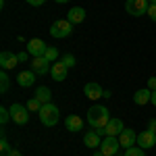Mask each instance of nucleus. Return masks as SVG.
<instances>
[{
    "label": "nucleus",
    "instance_id": "8",
    "mask_svg": "<svg viewBox=\"0 0 156 156\" xmlns=\"http://www.w3.org/2000/svg\"><path fill=\"white\" fill-rule=\"evenodd\" d=\"M19 62H21V60H19V54L9 52V50H2V52H0V67H2V71L15 69Z\"/></svg>",
    "mask_w": 156,
    "mask_h": 156
},
{
    "label": "nucleus",
    "instance_id": "11",
    "mask_svg": "<svg viewBox=\"0 0 156 156\" xmlns=\"http://www.w3.org/2000/svg\"><path fill=\"white\" fill-rule=\"evenodd\" d=\"M46 48H48V46H46L42 40H37V37H34V40L27 42V52H29L34 58H36V56H44V54H46Z\"/></svg>",
    "mask_w": 156,
    "mask_h": 156
},
{
    "label": "nucleus",
    "instance_id": "1",
    "mask_svg": "<svg viewBox=\"0 0 156 156\" xmlns=\"http://www.w3.org/2000/svg\"><path fill=\"white\" fill-rule=\"evenodd\" d=\"M108 121H110V112H108L106 106H100V104H96V106L87 108V123L92 125V129H96V131L104 129Z\"/></svg>",
    "mask_w": 156,
    "mask_h": 156
},
{
    "label": "nucleus",
    "instance_id": "33",
    "mask_svg": "<svg viewBox=\"0 0 156 156\" xmlns=\"http://www.w3.org/2000/svg\"><path fill=\"white\" fill-rule=\"evenodd\" d=\"M11 156H23V154H21L19 150H12V152H11Z\"/></svg>",
    "mask_w": 156,
    "mask_h": 156
},
{
    "label": "nucleus",
    "instance_id": "25",
    "mask_svg": "<svg viewBox=\"0 0 156 156\" xmlns=\"http://www.w3.org/2000/svg\"><path fill=\"white\" fill-rule=\"evenodd\" d=\"M9 121H11V110L2 106V108H0V123H2V125H6Z\"/></svg>",
    "mask_w": 156,
    "mask_h": 156
},
{
    "label": "nucleus",
    "instance_id": "26",
    "mask_svg": "<svg viewBox=\"0 0 156 156\" xmlns=\"http://www.w3.org/2000/svg\"><path fill=\"white\" fill-rule=\"evenodd\" d=\"M42 106H44V104H42V102H40L36 96H34L31 100H29V102H27V108H29V110H37V112H40V108H42Z\"/></svg>",
    "mask_w": 156,
    "mask_h": 156
},
{
    "label": "nucleus",
    "instance_id": "15",
    "mask_svg": "<svg viewBox=\"0 0 156 156\" xmlns=\"http://www.w3.org/2000/svg\"><path fill=\"white\" fill-rule=\"evenodd\" d=\"M102 135H98L96 129H92V131H85L83 133V144L87 146V148H100V144H102V140H100Z\"/></svg>",
    "mask_w": 156,
    "mask_h": 156
},
{
    "label": "nucleus",
    "instance_id": "21",
    "mask_svg": "<svg viewBox=\"0 0 156 156\" xmlns=\"http://www.w3.org/2000/svg\"><path fill=\"white\" fill-rule=\"evenodd\" d=\"M9 83H11L9 75H6V71H2V73H0V92H2V94L9 92Z\"/></svg>",
    "mask_w": 156,
    "mask_h": 156
},
{
    "label": "nucleus",
    "instance_id": "13",
    "mask_svg": "<svg viewBox=\"0 0 156 156\" xmlns=\"http://www.w3.org/2000/svg\"><path fill=\"white\" fill-rule=\"evenodd\" d=\"M67 67H65V62L62 60H56V62H52V69H50V75H52V79L54 81H65L67 79Z\"/></svg>",
    "mask_w": 156,
    "mask_h": 156
},
{
    "label": "nucleus",
    "instance_id": "31",
    "mask_svg": "<svg viewBox=\"0 0 156 156\" xmlns=\"http://www.w3.org/2000/svg\"><path fill=\"white\" fill-rule=\"evenodd\" d=\"M27 54H29V52H21V54H19V60H21V62L27 60Z\"/></svg>",
    "mask_w": 156,
    "mask_h": 156
},
{
    "label": "nucleus",
    "instance_id": "2",
    "mask_svg": "<svg viewBox=\"0 0 156 156\" xmlns=\"http://www.w3.org/2000/svg\"><path fill=\"white\" fill-rule=\"evenodd\" d=\"M40 121H42V125H46V127H54L56 123H58L60 119V112H58V108L54 106L52 102H48V104H44V106L40 108Z\"/></svg>",
    "mask_w": 156,
    "mask_h": 156
},
{
    "label": "nucleus",
    "instance_id": "20",
    "mask_svg": "<svg viewBox=\"0 0 156 156\" xmlns=\"http://www.w3.org/2000/svg\"><path fill=\"white\" fill-rule=\"evenodd\" d=\"M36 98L42 102V104H48L50 98H52V92H50V87H46V85H40L36 90Z\"/></svg>",
    "mask_w": 156,
    "mask_h": 156
},
{
    "label": "nucleus",
    "instance_id": "24",
    "mask_svg": "<svg viewBox=\"0 0 156 156\" xmlns=\"http://www.w3.org/2000/svg\"><path fill=\"white\" fill-rule=\"evenodd\" d=\"M60 60L65 62V67H67V69H71V67H75V62H77L73 54H62V58H60Z\"/></svg>",
    "mask_w": 156,
    "mask_h": 156
},
{
    "label": "nucleus",
    "instance_id": "22",
    "mask_svg": "<svg viewBox=\"0 0 156 156\" xmlns=\"http://www.w3.org/2000/svg\"><path fill=\"white\" fill-rule=\"evenodd\" d=\"M44 56H46V58H48L50 62H56V60H58V50L54 48V46H48V48H46V54H44Z\"/></svg>",
    "mask_w": 156,
    "mask_h": 156
},
{
    "label": "nucleus",
    "instance_id": "23",
    "mask_svg": "<svg viewBox=\"0 0 156 156\" xmlns=\"http://www.w3.org/2000/svg\"><path fill=\"white\" fill-rule=\"evenodd\" d=\"M123 156H144V148H140V146H131V148L125 150V154H123Z\"/></svg>",
    "mask_w": 156,
    "mask_h": 156
},
{
    "label": "nucleus",
    "instance_id": "28",
    "mask_svg": "<svg viewBox=\"0 0 156 156\" xmlns=\"http://www.w3.org/2000/svg\"><path fill=\"white\" fill-rule=\"evenodd\" d=\"M148 90H152V92L156 90V77H150L148 79Z\"/></svg>",
    "mask_w": 156,
    "mask_h": 156
},
{
    "label": "nucleus",
    "instance_id": "3",
    "mask_svg": "<svg viewBox=\"0 0 156 156\" xmlns=\"http://www.w3.org/2000/svg\"><path fill=\"white\" fill-rule=\"evenodd\" d=\"M73 31V23L69 19H58V21H54V23L50 25V36L60 40V37H69Z\"/></svg>",
    "mask_w": 156,
    "mask_h": 156
},
{
    "label": "nucleus",
    "instance_id": "7",
    "mask_svg": "<svg viewBox=\"0 0 156 156\" xmlns=\"http://www.w3.org/2000/svg\"><path fill=\"white\" fill-rule=\"evenodd\" d=\"M29 69L36 73V75H46L52 69V65H50V60L46 56H36V58H31V62H29Z\"/></svg>",
    "mask_w": 156,
    "mask_h": 156
},
{
    "label": "nucleus",
    "instance_id": "18",
    "mask_svg": "<svg viewBox=\"0 0 156 156\" xmlns=\"http://www.w3.org/2000/svg\"><path fill=\"white\" fill-rule=\"evenodd\" d=\"M67 19H69L73 25H79V23L85 19V11L81 9V6H73L71 11L67 12Z\"/></svg>",
    "mask_w": 156,
    "mask_h": 156
},
{
    "label": "nucleus",
    "instance_id": "14",
    "mask_svg": "<svg viewBox=\"0 0 156 156\" xmlns=\"http://www.w3.org/2000/svg\"><path fill=\"white\" fill-rule=\"evenodd\" d=\"M123 129H125V125H123L121 119H110L106 123V127H104V133L106 135H112V137H119Z\"/></svg>",
    "mask_w": 156,
    "mask_h": 156
},
{
    "label": "nucleus",
    "instance_id": "32",
    "mask_svg": "<svg viewBox=\"0 0 156 156\" xmlns=\"http://www.w3.org/2000/svg\"><path fill=\"white\" fill-rule=\"evenodd\" d=\"M150 102H152V104H154V106H156V90H154V92H152V100H150Z\"/></svg>",
    "mask_w": 156,
    "mask_h": 156
},
{
    "label": "nucleus",
    "instance_id": "36",
    "mask_svg": "<svg viewBox=\"0 0 156 156\" xmlns=\"http://www.w3.org/2000/svg\"><path fill=\"white\" fill-rule=\"evenodd\" d=\"M148 2H150V4H152V2H156V0H148Z\"/></svg>",
    "mask_w": 156,
    "mask_h": 156
},
{
    "label": "nucleus",
    "instance_id": "17",
    "mask_svg": "<svg viewBox=\"0 0 156 156\" xmlns=\"http://www.w3.org/2000/svg\"><path fill=\"white\" fill-rule=\"evenodd\" d=\"M17 83L21 87H29V85L36 83V73L34 71H21L17 75Z\"/></svg>",
    "mask_w": 156,
    "mask_h": 156
},
{
    "label": "nucleus",
    "instance_id": "12",
    "mask_svg": "<svg viewBox=\"0 0 156 156\" xmlns=\"http://www.w3.org/2000/svg\"><path fill=\"white\" fill-rule=\"evenodd\" d=\"M83 94L90 98V100H98V98L104 96V90H102V85H100V83H96V81H90V83L83 85Z\"/></svg>",
    "mask_w": 156,
    "mask_h": 156
},
{
    "label": "nucleus",
    "instance_id": "19",
    "mask_svg": "<svg viewBox=\"0 0 156 156\" xmlns=\"http://www.w3.org/2000/svg\"><path fill=\"white\" fill-rule=\"evenodd\" d=\"M65 127H67L69 131H79V129L83 127V121H81V117H77V115H69V117L65 119Z\"/></svg>",
    "mask_w": 156,
    "mask_h": 156
},
{
    "label": "nucleus",
    "instance_id": "34",
    "mask_svg": "<svg viewBox=\"0 0 156 156\" xmlns=\"http://www.w3.org/2000/svg\"><path fill=\"white\" fill-rule=\"evenodd\" d=\"M94 156H104V154H102V150H100V148H98L96 152H94Z\"/></svg>",
    "mask_w": 156,
    "mask_h": 156
},
{
    "label": "nucleus",
    "instance_id": "27",
    "mask_svg": "<svg viewBox=\"0 0 156 156\" xmlns=\"http://www.w3.org/2000/svg\"><path fill=\"white\" fill-rule=\"evenodd\" d=\"M148 17H150V19L156 23V2H152V4L148 6Z\"/></svg>",
    "mask_w": 156,
    "mask_h": 156
},
{
    "label": "nucleus",
    "instance_id": "4",
    "mask_svg": "<svg viewBox=\"0 0 156 156\" xmlns=\"http://www.w3.org/2000/svg\"><path fill=\"white\" fill-rule=\"evenodd\" d=\"M148 6H150L148 0H127V2H125V11L129 12L131 17L148 15Z\"/></svg>",
    "mask_w": 156,
    "mask_h": 156
},
{
    "label": "nucleus",
    "instance_id": "5",
    "mask_svg": "<svg viewBox=\"0 0 156 156\" xmlns=\"http://www.w3.org/2000/svg\"><path fill=\"white\" fill-rule=\"evenodd\" d=\"M9 110H11L12 123H17V125H27V121H29V108L27 106H23V104H12Z\"/></svg>",
    "mask_w": 156,
    "mask_h": 156
},
{
    "label": "nucleus",
    "instance_id": "10",
    "mask_svg": "<svg viewBox=\"0 0 156 156\" xmlns=\"http://www.w3.org/2000/svg\"><path fill=\"white\" fill-rule=\"evenodd\" d=\"M119 144H121V148H125V150L131 148V146H135L137 144V133L133 131V129H127V127H125L119 135Z\"/></svg>",
    "mask_w": 156,
    "mask_h": 156
},
{
    "label": "nucleus",
    "instance_id": "35",
    "mask_svg": "<svg viewBox=\"0 0 156 156\" xmlns=\"http://www.w3.org/2000/svg\"><path fill=\"white\" fill-rule=\"evenodd\" d=\"M54 2H58V4H65V2H69V0H54Z\"/></svg>",
    "mask_w": 156,
    "mask_h": 156
},
{
    "label": "nucleus",
    "instance_id": "29",
    "mask_svg": "<svg viewBox=\"0 0 156 156\" xmlns=\"http://www.w3.org/2000/svg\"><path fill=\"white\" fill-rule=\"evenodd\" d=\"M25 2H29L31 6H42V4H44L46 0H25Z\"/></svg>",
    "mask_w": 156,
    "mask_h": 156
},
{
    "label": "nucleus",
    "instance_id": "6",
    "mask_svg": "<svg viewBox=\"0 0 156 156\" xmlns=\"http://www.w3.org/2000/svg\"><path fill=\"white\" fill-rule=\"evenodd\" d=\"M119 137H112V135H106L104 140H102V144H100V150H102V154L104 156H115L119 152Z\"/></svg>",
    "mask_w": 156,
    "mask_h": 156
},
{
    "label": "nucleus",
    "instance_id": "30",
    "mask_svg": "<svg viewBox=\"0 0 156 156\" xmlns=\"http://www.w3.org/2000/svg\"><path fill=\"white\" fill-rule=\"evenodd\" d=\"M148 129L156 133V119H150V123H148Z\"/></svg>",
    "mask_w": 156,
    "mask_h": 156
},
{
    "label": "nucleus",
    "instance_id": "9",
    "mask_svg": "<svg viewBox=\"0 0 156 156\" xmlns=\"http://www.w3.org/2000/svg\"><path fill=\"white\" fill-rule=\"evenodd\" d=\"M137 146H140V148H144V150H148V148H154V146H156V133L150 131V129H146V131L137 133Z\"/></svg>",
    "mask_w": 156,
    "mask_h": 156
},
{
    "label": "nucleus",
    "instance_id": "16",
    "mask_svg": "<svg viewBox=\"0 0 156 156\" xmlns=\"http://www.w3.org/2000/svg\"><path fill=\"white\" fill-rule=\"evenodd\" d=\"M150 100H152V90H148V87L137 90V92L133 94V102H135L137 106H144V104H148Z\"/></svg>",
    "mask_w": 156,
    "mask_h": 156
}]
</instances>
